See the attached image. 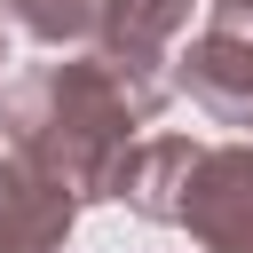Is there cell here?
I'll list each match as a JSON object with an SVG mask.
<instances>
[{
    "mask_svg": "<svg viewBox=\"0 0 253 253\" xmlns=\"http://www.w3.org/2000/svg\"><path fill=\"white\" fill-rule=\"evenodd\" d=\"M166 87L174 79H134L119 63H103L95 47L24 63V71L0 79V142L32 174L71 190L79 206H111L126 150L166 111Z\"/></svg>",
    "mask_w": 253,
    "mask_h": 253,
    "instance_id": "obj_1",
    "label": "cell"
},
{
    "mask_svg": "<svg viewBox=\"0 0 253 253\" xmlns=\"http://www.w3.org/2000/svg\"><path fill=\"white\" fill-rule=\"evenodd\" d=\"M174 229H190L206 253H253V142H198Z\"/></svg>",
    "mask_w": 253,
    "mask_h": 253,
    "instance_id": "obj_2",
    "label": "cell"
},
{
    "mask_svg": "<svg viewBox=\"0 0 253 253\" xmlns=\"http://www.w3.org/2000/svg\"><path fill=\"white\" fill-rule=\"evenodd\" d=\"M174 87L213 119V126H253V32L206 24L174 55Z\"/></svg>",
    "mask_w": 253,
    "mask_h": 253,
    "instance_id": "obj_3",
    "label": "cell"
},
{
    "mask_svg": "<svg viewBox=\"0 0 253 253\" xmlns=\"http://www.w3.org/2000/svg\"><path fill=\"white\" fill-rule=\"evenodd\" d=\"M71 221H79V198L55 190L47 174H32L0 142V253H63Z\"/></svg>",
    "mask_w": 253,
    "mask_h": 253,
    "instance_id": "obj_4",
    "label": "cell"
},
{
    "mask_svg": "<svg viewBox=\"0 0 253 253\" xmlns=\"http://www.w3.org/2000/svg\"><path fill=\"white\" fill-rule=\"evenodd\" d=\"M182 32H190V0H119L95 55L134 79H166V63L182 55Z\"/></svg>",
    "mask_w": 253,
    "mask_h": 253,
    "instance_id": "obj_5",
    "label": "cell"
},
{
    "mask_svg": "<svg viewBox=\"0 0 253 253\" xmlns=\"http://www.w3.org/2000/svg\"><path fill=\"white\" fill-rule=\"evenodd\" d=\"M190 166H198V134H142V142L126 150V166H119V198H111V206H126V213L174 229Z\"/></svg>",
    "mask_w": 253,
    "mask_h": 253,
    "instance_id": "obj_6",
    "label": "cell"
},
{
    "mask_svg": "<svg viewBox=\"0 0 253 253\" xmlns=\"http://www.w3.org/2000/svg\"><path fill=\"white\" fill-rule=\"evenodd\" d=\"M111 8H119V0H0V24H16V32H32L40 47L71 55V47H95V40H103Z\"/></svg>",
    "mask_w": 253,
    "mask_h": 253,
    "instance_id": "obj_7",
    "label": "cell"
},
{
    "mask_svg": "<svg viewBox=\"0 0 253 253\" xmlns=\"http://www.w3.org/2000/svg\"><path fill=\"white\" fill-rule=\"evenodd\" d=\"M213 24H237V32H253V0H213Z\"/></svg>",
    "mask_w": 253,
    "mask_h": 253,
    "instance_id": "obj_8",
    "label": "cell"
},
{
    "mask_svg": "<svg viewBox=\"0 0 253 253\" xmlns=\"http://www.w3.org/2000/svg\"><path fill=\"white\" fill-rule=\"evenodd\" d=\"M0 63H8V32H0Z\"/></svg>",
    "mask_w": 253,
    "mask_h": 253,
    "instance_id": "obj_9",
    "label": "cell"
}]
</instances>
